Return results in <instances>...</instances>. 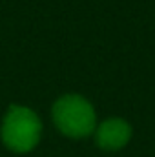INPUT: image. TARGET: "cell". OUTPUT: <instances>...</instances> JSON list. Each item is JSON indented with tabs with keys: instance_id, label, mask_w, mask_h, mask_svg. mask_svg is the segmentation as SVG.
<instances>
[{
	"instance_id": "3957f363",
	"label": "cell",
	"mask_w": 155,
	"mask_h": 157,
	"mask_svg": "<svg viewBox=\"0 0 155 157\" xmlns=\"http://www.w3.org/2000/svg\"><path fill=\"white\" fill-rule=\"evenodd\" d=\"M131 139V126L124 119H106L95 128V141L102 150H120Z\"/></svg>"
},
{
	"instance_id": "7a4b0ae2",
	"label": "cell",
	"mask_w": 155,
	"mask_h": 157,
	"mask_svg": "<svg viewBox=\"0 0 155 157\" xmlns=\"http://www.w3.org/2000/svg\"><path fill=\"white\" fill-rule=\"evenodd\" d=\"M53 122L68 137H88L97 128V115L89 101L80 95H64L53 104Z\"/></svg>"
},
{
	"instance_id": "6da1fadb",
	"label": "cell",
	"mask_w": 155,
	"mask_h": 157,
	"mask_svg": "<svg viewBox=\"0 0 155 157\" xmlns=\"http://www.w3.org/2000/svg\"><path fill=\"white\" fill-rule=\"evenodd\" d=\"M42 122L39 115L26 106H11L2 122V141L4 144L17 152L26 154L33 150L40 141Z\"/></svg>"
}]
</instances>
